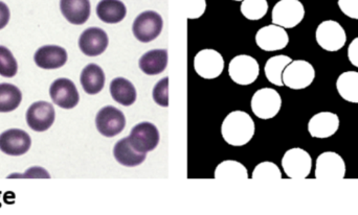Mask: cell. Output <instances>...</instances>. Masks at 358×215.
<instances>
[{"instance_id":"8d00e7d4","label":"cell","mask_w":358,"mask_h":215,"mask_svg":"<svg viewBox=\"0 0 358 215\" xmlns=\"http://www.w3.org/2000/svg\"><path fill=\"white\" fill-rule=\"evenodd\" d=\"M10 8L4 2L0 1V29H4L10 21Z\"/></svg>"},{"instance_id":"6da1fadb","label":"cell","mask_w":358,"mask_h":215,"mask_svg":"<svg viewBox=\"0 0 358 215\" xmlns=\"http://www.w3.org/2000/svg\"><path fill=\"white\" fill-rule=\"evenodd\" d=\"M256 132L254 120L246 112L234 111L223 120L221 134L223 139L233 147L248 144Z\"/></svg>"},{"instance_id":"5b68a950","label":"cell","mask_w":358,"mask_h":215,"mask_svg":"<svg viewBox=\"0 0 358 215\" xmlns=\"http://www.w3.org/2000/svg\"><path fill=\"white\" fill-rule=\"evenodd\" d=\"M305 8L300 0H280L273 8L271 20L273 24L284 29H294L302 22Z\"/></svg>"},{"instance_id":"4316f807","label":"cell","mask_w":358,"mask_h":215,"mask_svg":"<svg viewBox=\"0 0 358 215\" xmlns=\"http://www.w3.org/2000/svg\"><path fill=\"white\" fill-rule=\"evenodd\" d=\"M292 62V59L285 54L271 57L265 64L264 71L267 80L273 85L282 87L283 84V73L286 67Z\"/></svg>"},{"instance_id":"2e32d148","label":"cell","mask_w":358,"mask_h":215,"mask_svg":"<svg viewBox=\"0 0 358 215\" xmlns=\"http://www.w3.org/2000/svg\"><path fill=\"white\" fill-rule=\"evenodd\" d=\"M27 126L35 132L48 131L56 118V112L52 104L46 102L34 103L27 112Z\"/></svg>"},{"instance_id":"4dcf8cb0","label":"cell","mask_w":358,"mask_h":215,"mask_svg":"<svg viewBox=\"0 0 358 215\" xmlns=\"http://www.w3.org/2000/svg\"><path fill=\"white\" fill-rule=\"evenodd\" d=\"M252 180L267 182V181H278L282 179V172L277 164L273 162H262L255 168L252 172Z\"/></svg>"},{"instance_id":"1f68e13d","label":"cell","mask_w":358,"mask_h":215,"mask_svg":"<svg viewBox=\"0 0 358 215\" xmlns=\"http://www.w3.org/2000/svg\"><path fill=\"white\" fill-rule=\"evenodd\" d=\"M18 71V64L10 50L0 45V75L4 77H13Z\"/></svg>"},{"instance_id":"f1b7e54d","label":"cell","mask_w":358,"mask_h":215,"mask_svg":"<svg viewBox=\"0 0 358 215\" xmlns=\"http://www.w3.org/2000/svg\"><path fill=\"white\" fill-rule=\"evenodd\" d=\"M22 101V94L19 88L12 84H0V113L14 111Z\"/></svg>"},{"instance_id":"5bb4252c","label":"cell","mask_w":358,"mask_h":215,"mask_svg":"<svg viewBox=\"0 0 358 215\" xmlns=\"http://www.w3.org/2000/svg\"><path fill=\"white\" fill-rule=\"evenodd\" d=\"M341 120L334 112H320L315 114L308 122V132L311 137L317 139L330 138L340 128Z\"/></svg>"},{"instance_id":"d6a6232c","label":"cell","mask_w":358,"mask_h":215,"mask_svg":"<svg viewBox=\"0 0 358 215\" xmlns=\"http://www.w3.org/2000/svg\"><path fill=\"white\" fill-rule=\"evenodd\" d=\"M153 100L159 106H169V77L161 80L152 92Z\"/></svg>"},{"instance_id":"d590c367","label":"cell","mask_w":358,"mask_h":215,"mask_svg":"<svg viewBox=\"0 0 358 215\" xmlns=\"http://www.w3.org/2000/svg\"><path fill=\"white\" fill-rule=\"evenodd\" d=\"M348 59L353 66L358 68V37L352 40L348 47Z\"/></svg>"},{"instance_id":"4fadbf2b","label":"cell","mask_w":358,"mask_h":215,"mask_svg":"<svg viewBox=\"0 0 358 215\" xmlns=\"http://www.w3.org/2000/svg\"><path fill=\"white\" fill-rule=\"evenodd\" d=\"M256 43L265 52H278L284 50L289 43V36L284 27L271 24L259 29Z\"/></svg>"},{"instance_id":"d6986e66","label":"cell","mask_w":358,"mask_h":215,"mask_svg":"<svg viewBox=\"0 0 358 215\" xmlns=\"http://www.w3.org/2000/svg\"><path fill=\"white\" fill-rule=\"evenodd\" d=\"M34 61L40 68L58 69L66 64L67 52L61 46H42L36 52Z\"/></svg>"},{"instance_id":"8fae6325","label":"cell","mask_w":358,"mask_h":215,"mask_svg":"<svg viewBox=\"0 0 358 215\" xmlns=\"http://www.w3.org/2000/svg\"><path fill=\"white\" fill-rule=\"evenodd\" d=\"M96 126L103 136H117L125 128V115L117 108L113 106L102 108L96 114Z\"/></svg>"},{"instance_id":"277c9868","label":"cell","mask_w":358,"mask_h":215,"mask_svg":"<svg viewBox=\"0 0 358 215\" xmlns=\"http://www.w3.org/2000/svg\"><path fill=\"white\" fill-rule=\"evenodd\" d=\"M346 172V162L340 154L324 151L317 157L315 170L317 180H343Z\"/></svg>"},{"instance_id":"603a6c76","label":"cell","mask_w":358,"mask_h":215,"mask_svg":"<svg viewBox=\"0 0 358 215\" xmlns=\"http://www.w3.org/2000/svg\"><path fill=\"white\" fill-rule=\"evenodd\" d=\"M82 87L84 91L90 96L100 94L105 86V73L103 69L96 64H88L82 71L81 77Z\"/></svg>"},{"instance_id":"8992f818","label":"cell","mask_w":358,"mask_h":215,"mask_svg":"<svg viewBox=\"0 0 358 215\" xmlns=\"http://www.w3.org/2000/svg\"><path fill=\"white\" fill-rule=\"evenodd\" d=\"M283 84L294 90L308 88L315 79V69L305 60L292 61L283 73Z\"/></svg>"},{"instance_id":"9c48e42d","label":"cell","mask_w":358,"mask_h":215,"mask_svg":"<svg viewBox=\"0 0 358 215\" xmlns=\"http://www.w3.org/2000/svg\"><path fill=\"white\" fill-rule=\"evenodd\" d=\"M260 67L256 59L248 54H240L229 62V75L238 85L248 86L258 79Z\"/></svg>"},{"instance_id":"836d02e7","label":"cell","mask_w":358,"mask_h":215,"mask_svg":"<svg viewBox=\"0 0 358 215\" xmlns=\"http://www.w3.org/2000/svg\"><path fill=\"white\" fill-rule=\"evenodd\" d=\"M206 10V0H185V17L187 19L200 18Z\"/></svg>"},{"instance_id":"7a4b0ae2","label":"cell","mask_w":358,"mask_h":215,"mask_svg":"<svg viewBox=\"0 0 358 215\" xmlns=\"http://www.w3.org/2000/svg\"><path fill=\"white\" fill-rule=\"evenodd\" d=\"M282 168L288 178L303 180L308 178L313 170V158L301 147L288 149L282 158Z\"/></svg>"},{"instance_id":"74e56055","label":"cell","mask_w":358,"mask_h":215,"mask_svg":"<svg viewBox=\"0 0 358 215\" xmlns=\"http://www.w3.org/2000/svg\"><path fill=\"white\" fill-rule=\"evenodd\" d=\"M234 1H242V0H234Z\"/></svg>"},{"instance_id":"484cf974","label":"cell","mask_w":358,"mask_h":215,"mask_svg":"<svg viewBox=\"0 0 358 215\" xmlns=\"http://www.w3.org/2000/svg\"><path fill=\"white\" fill-rule=\"evenodd\" d=\"M336 90L343 100L358 104V73L345 71L336 81Z\"/></svg>"},{"instance_id":"d4e9b609","label":"cell","mask_w":358,"mask_h":215,"mask_svg":"<svg viewBox=\"0 0 358 215\" xmlns=\"http://www.w3.org/2000/svg\"><path fill=\"white\" fill-rule=\"evenodd\" d=\"M109 90H110L113 100L121 104L122 106H131L136 103V98H138L134 84L125 77H117V79L113 80Z\"/></svg>"},{"instance_id":"e575fe53","label":"cell","mask_w":358,"mask_h":215,"mask_svg":"<svg viewBox=\"0 0 358 215\" xmlns=\"http://www.w3.org/2000/svg\"><path fill=\"white\" fill-rule=\"evenodd\" d=\"M338 8L351 19L358 20V0H338Z\"/></svg>"},{"instance_id":"52a82bcc","label":"cell","mask_w":358,"mask_h":215,"mask_svg":"<svg viewBox=\"0 0 358 215\" xmlns=\"http://www.w3.org/2000/svg\"><path fill=\"white\" fill-rule=\"evenodd\" d=\"M163 27V17L155 10H146L136 17L132 31L138 41L148 43L161 35Z\"/></svg>"},{"instance_id":"30bf717a","label":"cell","mask_w":358,"mask_h":215,"mask_svg":"<svg viewBox=\"0 0 358 215\" xmlns=\"http://www.w3.org/2000/svg\"><path fill=\"white\" fill-rule=\"evenodd\" d=\"M194 68L202 79H217L223 73L224 60L216 50H200L194 58Z\"/></svg>"},{"instance_id":"83f0119b","label":"cell","mask_w":358,"mask_h":215,"mask_svg":"<svg viewBox=\"0 0 358 215\" xmlns=\"http://www.w3.org/2000/svg\"><path fill=\"white\" fill-rule=\"evenodd\" d=\"M215 179L220 181L248 180V172L243 164L234 160L221 162L215 170Z\"/></svg>"},{"instance_id":"44dd1931","label":"cell","mask_w":358,"mask_h":215,"mask_svg":"<svg viewBox=\"0 0 358 215\" xmlns=\"http://www.w3.org/2000/svg\"><path fill=\"white\" fill-rule=\"evenodd\" d=\"M113 155L115 160L126 168H136L141 165L147 157V154L141 153L132 147L128 137L115 143Z\"/></svg>"},{"instance_id":"ac0fdd59","label":"cell","mask_w":358,"mask_h":215,"mask_svg":"<svg viewBox=\"0 0 358 215\" xmlns=\"http://www.w3.org/2000/svg\"><path fill=\"white\" fill-rule=\"evenodd\" d=\"M108 44V36L100 27H90L80 36V50L88 57L100 56L107 50Z\"/></svg>"},{"instance_id":"ba28073f","label":"cell","mask_w":358,"mask_h":215,"mask_svg":"<svg viewBox=\"0 0 358 215\" xmlns=\"http://www.w3.org/2000/svg\"><path fill=\"white\" fill-rule=\"evenodd\" d=\"M282 107V98L277 90L263 88L252 98V110L260 119H271L279 113Z\"/></svg>"},{"instance_id":"cb8c5ba5","label":"cell","mask_w":358,"mask_h":215,"mask_svg":"<svg viewBox=\"0 0 358 215\" xmlns=\"http://www.w3.org/2000/svg\"><path fill=\"white\" fill-rule=\"evenodd\" d=\"M127 14V8L121 0H101L96 6V15L103 22L115 24Z\"/></svg>"},{"instance_id":"9a60e30c","label":"cell","mask_w":358,"mask_h":215,"mask_svg":"<svg viewBox=\"0 0 358 215\" xmlns=\"http://www.w3.org/2000/svg\"><path fill=\"white\" fill-rule=\"evenodd\" d=\"M50 96L54 104L62 109H73L79 104L80 96L73 81L69 79H58L50 88Z\"/></svg>"},{"instance_id":"3957f363","label":"cell","mask_w":358,"mask_h":215,"mask_svg":"<svg viewBox=\"0 0 358 215\" xmlns=\"http://www.w3.org/2000/svg\"><path fill=\"white\" fill-rule=\"evenodd\" d=\"M315 40L326 52H336L346 45L347 34L338 21L325 20L317 27Z\"/></svg>"},{"instance_id":"f546056e","label":"cell","mask_w":358,"mask_h":215,"mask_svg":"<svg viewBox=\"0 0 358 215\" xmlns=\"http://www.w3.org/2000/svg\"><path fill=\"white\" fill-rule=\"evenodd\" d=\"M268 10L267 0H243L241 13L248 20H260Z\"/></svg>"},{"instance_id":"7402d4cb","label":"cell","mask_w":358,"mask_h":215,"mask_svg":"<svg viewBox=\"0 0 358 215\" xmlns=\"http://www.w3.org/2000/svg\"><path fill=\"white\" fill-rule=\"evenodd\" d=\"M141 71L147 75H157L163 73L167 68L168 50H153L143 54L140 59Z\"/></svg>"},{"instance_id":"e0dca14e","label":"cell","mask_w":358,"mask_h":215,"mask_svg":"<svg viewBox=\"0 0 358 215\" xmlns=\"http://www.w3.org/2000/svg\"><path fill=\"white\" fill-rule=\"evenodd\" d=\"M31 139L24 131L10 128L0 135V151L8 156H22L31 149Z\"/></svg>"},{"instance_id":"7c38bea8","label":"cell","mask_w":358,"mask_h":215,"mask_svg":"<svg viewBox=\"0 0 358 215\" xmlns=\"http://www.w3.org/2000/svg\"><path fill=\"white\" fill-rule=\"evenodd\" d=\"M130 143L141 153L155 151L159 143V132L151 122L144 121L136 124L130 133Z\"/></svg>"},{"instance_id":"ffe728a7","label":"cell","mask_w":358,"mask_h":215,"mask_svg":"<svg viewBox=\"0 0 358 215\" xmlns=\"http://www.w3.org/2000/svg\"><path fill=\"white\" fill-rule=\"evenodd\" d=\"M60 8L71 24H84L90 17V0H60Z\"/></svg>"}]
</instances>
